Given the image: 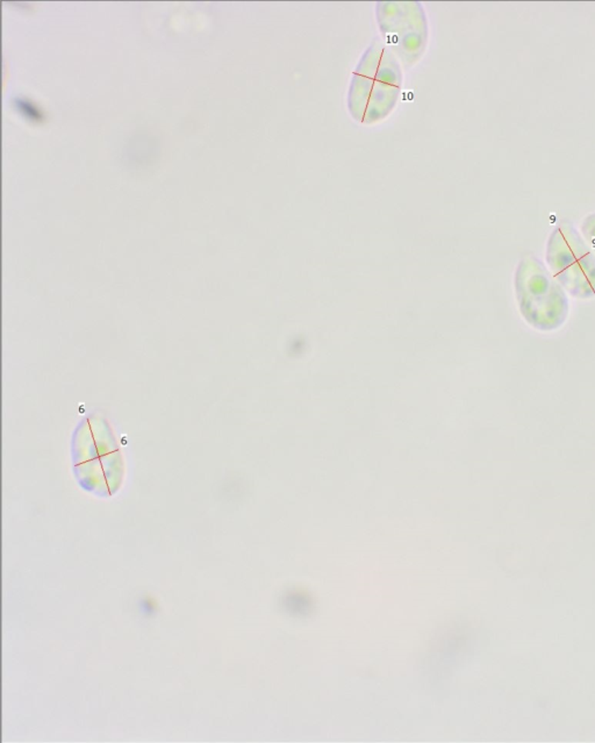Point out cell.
Segmentation results:
<instances>
[{"label": "cell", "mask_w": 595, "mask_h": 743, "mask_svg": "<svg viewBox=\"0 0 595 743\" xmlns=\"http://www.w3.org/2000/svg\"><path fill=\"white\" fill-rule=\"evenodd\" d=\"M581 233L584 235L585 242L587 244L588 247L591 248L592 252L595 254V213L589 214L584 220L583 226H581Z\"/></svg>", "instance_id": "cell-3"}, {"label": "cell", "mask_w": 595, "mask_h": 743, "mask_svg": "<svg viewBox=\"0 0 595 743\" xmlns=\"http://www.w3.org/2000/svg\"><path fill=\"white\" fill-rule=\"evenodd\" d=\"M546 262L553 278L572 297H595V254L572 223L563 221L552 232Z\"/></svg>", "instance_id": "cell-2"}, {"label": "cell", "mask_w": 595, "mask_h": 743, "mask_svg": "<svg viewBox=\"0 0 595 743\" xmlns=\"http://www.w3.org/2000/svg\"><path fill=\"white\" fill-rule=\"evenodd\" d=\"M515 293L521 316L535 330L552 332L569 316V299L563 287L535 256H524L515 273Z\"/></svg>", "instance_id": "cell-1"}]
</instances>
